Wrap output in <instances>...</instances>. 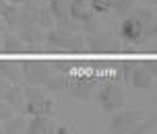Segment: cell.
I'll use <instances>...</instances> for the list:
<instances>
[{
    "label": "cell",
    "instance_id": "obj_24",
    "mask_svg": "<svg viewBox=\"0 0 157 134\" xmlns=\"http://www.w3.org/2000/svg\"><path fill=\"white\" fill-rule=\"evenodd\" d=\"M8 89H10V83H8L4 76H0V99H4V97H6Z\"/></svg>",
    "mask_w": 157,
    "mask_h": 134
},
{
    "label": "cell",
    "instance_id": "obj_11",
    "mask_svg": "<svg viewBox=\"0 0 157 134\" xmlns=\"http://www.w3.org/2000/svg\"><path fill=\"white\" fill-rule=\"evenodd\" d=\"M153 83H155V76H153L145 66H141V64L132 70L130 79H128V85H132V87H136V89H151Z\"/></svg>",
    "mask_w": 157,
    "mask_h": 134
},
{
    "label": "cell",
    "instance_id": "obj_25",
    "mask_svg": "<svg viewBox=\"0 0 157 134\" xmlns=\"http://www.w3.org/2000/svg\"><path fill=\"white\" fill-rule=\"evenodd\" d=\"M143 66H145V68H147V70H149L151 74L157 79V62H155V60H149V62H145Z\"/></svg>",
    "mask_w": 157,
    "mask_h": 134
},
{
    "label": "cell",
    "instance_id": "obj_2",
    "mask_svg": "<svg viewBox=\"0 0 157 134\" xmlns=\"http://www.w3.org/2000/svg\"><path fill=\"white\" fill-rule=\"evenodd\" d=\"M46 43L54 50H64V52H81L87 46L85 37L75 29H64V27H52L46 33Z\"/></svg>",
    "mask_w": 157,
    "mask_h": 134
},
{
    "label": "cell",
    "instance_id": "obj_14",
    "mask_svg": "<svg viewBox=\"0 0 157 134\" xmlns=\"http://www.w3.org/2000/svg\"><path fill=\"white\" fill-rule=\"evenodd\" d=\"M0 50L6 54H21L25 50V41L13 31H4L2 33V41H0Z\"/></svg>",
    "mask_w": 157,
    "mask_h": 134
},
{
    "label": "cell",
    "instance_id": "obj_26",
    "mask_svg": "<svg viewBox=\"0 0 157 134\" xmlns=\"http://www.w3.org/2000/svg\"><path fill=\"white\" fill-rule=\"evenodd\" d=\"M4 31H8V25H6V21H4V17L0 15V33H4Z\"/></svg>",
    "mask_w": 157,
    "mask_h": 134
},
{
    "label": "cell",
    "instance_id": "obj_1",
    "mask_svg": "<svg viewBox=\"0 0 157 134\" xmlns=\"http://www.w3.org/2000/svg\"><path fill=\"white\" fill-rule=\"evenodd\" d=\"M155 31H157V23L149 8H136L134 15L126 17L120 25V35L126 41H132V43L147 39Z\"/></svg>",
    "mask_w": 157,
    "mask_h": 134
},
{
    "label": "cell",
    "instance_id": "obj_21",
    "mask_svg": "<svg viewBox=\"0 0 157 134\" xmlns=\"http://www.w3.org/2000/svg\"><path fill=\"white\" fill-rule=\"evenodd\" d=\"M15 114V110L10 107V103L6 101V99H0V122H4L6 118H10Z\"/></svg>",
    "mask_w": 157,
    "mask_h": 134
},
{
    "label": "cell",
    "instance_id": "obj_7",
    "mask_svg": "<svg viewBox=\"0 0 157 134\" xmlns=\"http://www.w3.org/2000/svg\"><path fill=\"white\" fill-rule=\"evenodd\" d=\"M46 29L37 25L35 21L33 23H27L23 27L17 29V35L25 41V46H35V43H46Z\"/></svg>",
    "mask_w": 157,
    "mask_h": 134
},
{
    "label": "cell",
    "instance_id": "obj_22",
    "mask_svg": "<svg viewBox=\"0 0 157 134\" xmlns=\"http://www.w3.org/2000/svg\"><path fill=\"white\" fill-rule=\"evenodd\" d=\"M95 13H108L112 8V0H91Z\"/></svg>",
    "mask_w": 157,
    "mask_h": 134
},
{
    "label": "cell",
    "instance_id": "obj_16",
    "mask_svg": "<svg viewBox=\"0 0 157 134\" xmlns=\"http://www.w3.org/2000/svg\"><path fill=\"white\" fill-rule=\"evenodd\" d=\"M27 124L29 120L25 118V114H19V116H10L2 122V132L4 134H23L27 132Z\"/></svg>",
    "mask_w": 157,
    "mask_h": 134
},
{
    "label": "cell",
    "instance_id": "obj_4",
    "mask_svg": "<svg viewBox=\"0 0 157 134\" xmlns=\"http://www.w3.org/2000/svg\"><path fill=\"white\" fill-rule=\"evenodd\" d=\"M97 99H99V105H101L105 111H114L122 110L126 103V95L124 89L120 87L118 83H105L103 87L97 89Z\"/></svg>",
    "mask_w": 157,
    "mask_h": 134
},
{
    "label": "cell",
    "instance_id": "obj_19",
    "mask_svg": "<svg viewBox=\"0 0 157 134\" xmlns=\"http://www.w3.org/2000/svg\"><path fill=\"white\" fill-rule=\"evenodd\" d=\"M139 66V62L136 60H124L122 62V68H120V72H122V76H124V80L128 83V79H130V74H132V70Z\"/></svg>",
    "mask_w": 157,
    "mask_h": 134
},
{
    "label": "cell",
    "instance_id": "obj_3",
    "mask_svg": "<svg viewBox=\"0 0 157 134\" xmlns=\"http://www.w3.org/2000/svg\"><path fill=\"white\" fill-rule=\"evenodd\" d=\"M145 114L141 110H116L114 118H112L108 130L116 134H128V132H139L145 122Z\"/></svg>",
    "mask_w": 157,
    "mask_h": 134
},
{
    "label": "cell",
    "instance_id": "obj_15",
    "mask_svg": "<svg viewBox=\"0 0 157 134\" xmlns=\"http://www.w3.org/2000/svg\"><path fill=\"white\" fill-rule=\"evenodd\" d=\"M27 132L29 134H50L54 132V122L50 116H31L29 124H27Z\"/></svg>",
    "mask_w": 157,
    "mask_h": 134
},
{
    "label": "cell",
    "instance_id": "obj_8",
    "mask_svg": "<svg viewBox=\"0 0 157 134\" xmlns=\"http://www.w3.org/2000/svg\"><path fill=\"white\" fill-rule=\"evenodd\" d=\"M54 111V99H50L48 95L37 97V99H27L25 105V116H50Z\"/></svg>",
    "mask_w": 157,
    "mask_h": 134
},
{
    "label": "cell",
    "instance_id": "obj_5",
    "mask_svg": "<svg viewBox=\"0 0 157 134\" xmlns=\"http://www.w3.org/2000/svg\"><path fill=\"white\" fill-rule=\"evenodd\" d=\"M23 68V80L27 85H44L46 79L54 72V64L39 62V60H25L21 62Z\"/></svg>",
    "mask_w": 157,
    "mask_h": 134
},
{
    "label": "cell",
    "instance_id": "obj_20",
    "mask_svg": "<svg viewBox=\"0 0 157 134\" xmlns=\"http://www.w3.org/2000/svg\"><path fill=\"white\" fill-rule=\"evenodd\" d=\"M134 0H112V8L118 10V13H128L132 8Z\"/></svg>",
    "mask_w": 157,
    "mask_h": 134
},
{
    "label": "cell",
    "instance_id": "obj_6",
    "mask_svg": "<svg viewBox=\"0 0 157 134\" xmlns=\"http://www.w3.org/2000/svg\"><path fill=\"white\" fill-rule=\"evenodd\" d=\"M48 6L54 15L56 27H64V29H81V21L71 17V6L68 0H52L48 2Z\"/></svg>",
    "mask_w": 157,
    "mask_h": 134
},
{
    "label": "cell",
    "instance_id": "obj_9",
    "mask_svg": "<svg viewBox=\"0 0 157 134\" xmlns=\"http://www.w3.org/2000/svg\"><path fill=\"white\" fill-rule=\"evenodd\" d=\"M68 6H71V17L77 19V21H89L93 19L97 13H95L91 0H68Z\"/></svg>",
    "mask_w": 157,
    "mask_h": 134
},
{
    "label": "cell",
    "instance_id": "obj_13",
    "mask_svg": "<svg viewBox=\"0 0 157 134\" xmlns=\"http://www.w3.org/2000/svg\"><path fill=\"white\" fill-rule=\"evenodd\" d=\"M85 43L89 46V50H93V52H101V50H112V46H114V39H112L110 33H105V31H95L93 35L85 37Z\"/></svg>",
    "mask_w": 157,
    "mask_h": 134
},
{
    "label": "cell",
    "instance_id": "obj_12",
    "mask_svg": "<svg viewBox=\"0 0 157 134\" xmlns=\"http://www.w3.org/2000/svg\"><path fill=\"white\" fill-rule=\"evenodd\" d=\"M8 103H10V107L19 114H23L25 111V105H27V97H25V87L23 85H10L8 89L6 97H4Z\"/></svg>",
    "mask_w": 157,
    "mask_h": 134
},
{
    "label": "cell",
    "instance_id": "obj_10",
    "mask_svg": "<svg viewBox=\"0 0 157 134\" xmlns=\"http://www.w3.org/2000/svg\"><path fill=\"white\" fill-rule=\"evenodd\" d=\"M0 76L10 83V85H23V68L19 62H13V60H0Z\"/></svg>",
    "mask_w": 157,
    "mask_h": 134
},
{
    "label": "cell",
    "instance_id": "obj_17",
    "mask_svg": "<svg viewBox=\"0 0 157 134\" xmlns=\"http://www.w3.org/2000/svg\"><path fill=\"white\" fill-rule=\"evenodd\" d=\"M35 23L41 25L44 29H52V27H56V21H54V15H52V10H50V6H48L46 2L41 4V6H37V15H35Z\"/></svg>",
    "mask_w": 157,
    "mask_h": 134
},
{
    "label": "cell",
    "instance_id": "obj_31",
    "mask_svg": "<svg viewBox=\"0 0 157 134\" xmlns=\"http://www.w3.org/2000/svg\"><path fill=\"white\" fill-rule=\"evenodd\" d=\"M0 41H2V33H0Z\"/></svg>",
    "mask_w": 157,
    "mask_h": 134
},
{
    "label": "cell",
    "instance_id": "obj_23",
    "mask_svg": "<svg viewBox=\"0 0 157 134\" xmlns=\"http://www.w3.org/2000/svg\"><path fill=\"white\" fill-rule=\"evenodd\" d=\"M54 132H56V134H72V132H75V126H72L71 122L54 124Z\"/></svg>",
    "mask_w": 157,
    "mask_h": 134
},
{
    "label": "cell",
    "instance_id": "obj_27",
    "mask_svg": "<svg viewBox=\"0 0 157 134\" xmlns=\"http://www.w3.org/2000/svg\"><path fill=\"white\" fill-rule=\"evenodd\" d=\"M8 4H10L8 0H0V15H2V13H4V10L8 8Z\"/></svg>",
    "mask_w": 157,
    "mask_h": 134
},
{
    "label": "cell",
    "instance_id": "obj_30",
    "mask_svg": "<svg viewBox=\"0 0 157 134\" xmlns=\"http://www.w3.org/2000/svg\"><path fill=\"white\" fill-rule=\"evenodd\" d=\"M44 2H46V4H48V2H52V0H44Z\"/></svg>",
    "mask_w": 157,
    "mask_h": 134
},
{
    "label": "cell",
    "instance_id": "obj_18",
    "mask_svg": "<svg viewBox=\"0 0 157 134\" xmlns=\"http://www.w3.org/2000/svg\"><path fill=\"white\" fill-rule=\"evenodd\" d=\"M2 17L6 21L8 29H19L21 27V10H19L17 4H8V8L2 13Z\"/></svg>",
    "mask_w": 157,
    "mask_h": 134
},
{
    "label": "cell",
    "instance_id": "obj_28",
    "mask_svg": "<svg viewBox=\"0 0 157 134\" xmlns=\"http://www.w3.org/2000/svg\"><path fill=\"white\" fill-rule=\"evenodd\" d=\"M8 2H10V4H17V6H19V4H25L27 0H8Z\"/></svg>",
    "mask_w": 157,
    "mask_h": 134
},
{
    "label": "cell",
    "instance_id": "obj_29",
    "mask_svg": "<svg viewBox=\"0 0 157 134\" xmlns=\"http://www.w3.org/2000/svg\"><path fill=\"white\" fill-rule=\"evenodd\" d=\"M0 132H2V122H0Z\"/></svg>",
    "mask_w": 157,
    "mask_h": 134
}]
</instances>
